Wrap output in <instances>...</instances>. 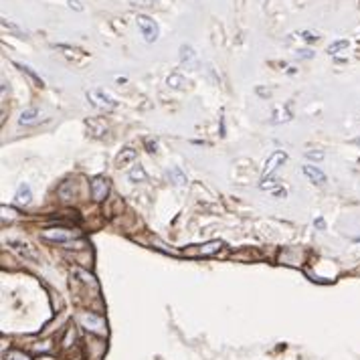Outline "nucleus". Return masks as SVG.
I'll use <instances>...</instances> for the list:
<instances>
[{
	"label": "nucleus",
	"mask_w": 360,
	"mask_h": 360,
	"mask_svg": "<svg viewBox=\"0 0 360 360\" xmlns=\"http://www.w3.org/2000/svg\"><path fill=\"white\" fill-rule=\"evenodd\" d=\"M136 24H138V29H140V33H142V37H144L146 43H154V41L158 39V24L154 22L150 16L138 14L136 16Z\"/></svg>",
	"instance_id": "nucleus-1"
},
{
	"label": "nucleus",
	"mask_w": 360,
	"mask_h": 360,
	"mask_svg": "<svg viewBox=\"0 0 360 360\" xmlns=\"http://www.w3.org/2000/svg\"><path fill=\"white\" fill-rule=\"evenodd\" d=\"M77 237H79V231H71V229H49L43 233V239L53 241V243H63V245H69Z\"/></svg>",
	"instance_id": "nucleus-2"
},
{
	"label": "nucleus",
	"mask_w": 360,
	"mask_h": 360,
	"mask_svg": "<svg viewBox=\"0 0 360 360\" xmlns=\"http://www.w3.org/2000/svg\"><path fill=\"white\" fill-rule=\"evenodd\" d=\"M87 99L91 101L95 108H101V110H114L118 106V101L110 93H106L104 89H91L87 93Z\"/></svg>",
	"instance_id": "nucleus-3"
},
{
	"label": "nucleus",
	"mask_w": 360,
	"mask_h": 360,
	"mask_svg": "<svg viewBox=\"0 0 360 360\" xmlns=\"http://www.w3.org/2000/svg\"><path fill=\"white\" fill-rule=\"evenodd\" d=\"M79 320H81V324H83L89 332H95V334H106V332H108V330H106V322H104V318L97 316V314L87 312V314H81V316H79Z\"/></svg>",
	"instance_id": "nucleus-4"
},
{
	"label": "nucleus",
	"mask_w": 360,
	"mask_h": 360,
	"mask_svg": "<svg viewBox=\"0 0 360 360\" xmlns=\"http://www.w3.org/2000/svg\"><path fill=\"white\" fill-rule=\"evenodd\" d=\"M108 192H110V182H108L104 176H95V178L91 180V196H93V200H95V202L106 200Z\"/></svg>",
	"instance_id": "nucleus-5"
},
{
	"label": "nucleus",
	"mask_w": 360,
	"mask_h": 360,
	"mask_svg": "<svg viewBox=\"0 0 360 360\" xmlns=\"http://www.w3.org/2000/svg\"><path fill=\"white\" fill-rule=\"evenodd\" d=\"M286 158H288V154L286 152H281V150H277V152H273L271 156L267 158V162H265V166H263V178L267 176V174H271L281 162H286Z\"/></svg>",
	"instance_id": "nucleus-6"
},
{
	"label": "nucleus",
	"mask_w": 360,
	"mask_h": 360,
	"mask_svg": "<svg viewBox=\"0 0 360 360\" xmlns=\"http://www.w3.org/2000/svg\"><path fill=\"white\" fill-rule=\"evenodd\" d=\"M10 247L20 255V257H24L27 261H37L39 257H37V253L31 249V245H27V243H22V241H10Z\"/></svg>",
	"instance_id": "nucleus-7"
},
{
	"label": "nucleus",
	"mask_w": 360,
	"mask_h": 360,
	"mask_svg": "<svg viewBox=\"0 0 360 360\" xmlns=\"http://www.w3.org/2000/svg\"><path fill=\"white\" fill-rule=\"evenodd\" d=\"M301 172L312 180V182H316V184H324L326 182V174L320 170V168H316V166H303L301 168Z\"/></svg>",
	"instance_id": "nucleus-8"
},
{
	"label": "nucleus",
	"mask_w": 360,
	"mask_h": 360,
	"mask_svg": "<svg viewBox=\"0 0 360 360\" xmlns=\"http://www.w3.org/2000/svg\"><path fill=\"white\" fill-rule=\"evenodd\" d=\"M39 118H41V112L35 110V108H31V110H24V112L20 114L18 123H20V125H33V123L39 121Z\"/></svg>",
	"instance_id": "nucleus-9"
},
{
	"label": "nucleus",
	"mask_w": 360,
	"mask_h": 360,
	"mask_svg": "<svg viewBox=\"0 0 360 360\" xmlns=\"http://www.w3.org/2000/svg\"><path fill=\"white\" fill-rule=\"evenodd\" d=\"M33 200V190H31V186L29 184H20L18 188H16V202L18 204H29Z\"/></svg>",
	"instance_id": "nucleus-10"
},
{
	"label": "nucleus",
	"mask_w": 360,
	"mask_h": 360,
	"mask_svg": "<svg viewBox=\"0 0 360 360\" xmlns=\"http://www.w3.org/2000/svg\"><path fill=\"white\" fill-rule=\"evenodd\" d=\"M168 178H170V182H174L176 186H184L186 182H188V178H186V174L180 170L178 166H174V168H170L168 170Z\"/></svg>",
	"instance_id": "nucleus-11"
},
{
	"label": "nucleus",
	"mask_w": 360,
	"mask_h": 360,
	"mask_svg": "<svg viewBox=\"0 0 360 360\" xmlns=\"http://www.w3.org/2000/svg\"><path fill=\"white\" fill-rule=\"evenodd\" d=\"M136 156H138V154H136V150H132V148H125V150L120 154V156H118L116 164H118L120 168H121V166H127L130 162H134V160H136Z\"/></svg>",
	"instance_id": "nucleus-12"
},
{
	"label": "nucleus",
	"mask_w": 360,
	"mask_h": 360,
	"mask_svg": "<svg viewBox=\"0 0 360 360\" xmlns=\"http://www.w3.org/2000/svg\"><path fill=\"white\" fill-rule=\"evenodd\" d=\"M2 29L4 31H8V33H12L14 37H18V39H24L27 37V31L24 29H20L18 24H14L12 20H8V18H2Z\"/></svg>",
	"instance_id": "nucleus-13"
},
{
	"label": "nucleus",
	"mask_w": 360,
	"mask_h": 360,
	"mask_svg": "<svg viewBox=\"0 0 360 360\" xmlns=\"http://www.w3.org/2000/svg\"><path fill=\"white\" fill-rule=\"evenodd\" d=\"M221 247H223L221 241H209V243H204V245L198 247V255H215Z\"/></svg>",
	"instance_id": "nucleus-14"
},
{
	"label": "nucleus",
	"mask_w": 360,
	"mask_h": 360,
	"mask_svg": "<svg viewBox=\"0 0 360 360\" xmlns=\"http://www.w3.org/2000/svg\"><path fill=\"white\" fill-rule=\"evenodd\" d=\"M194 57H196V53H194V49L190 45H182V47H180V61L190 63V61H194Z\"/></svg>",
	"instance_id": "nucleus-15"
},
{
	"label": "nucleus",
	"mask_w": 360,
	"mask_h": 360,
	"mask_svg": "<svg viewBox=\"0 0 360 360\" xmlns=\"http://www.w3.org/2000/svg\"><path fill=\"white\" fill-rule=\"evenodd\" d=\"M166 83L170 85V87H174V89H184V85H186V81H184V77L182 75H170L168 79H166Z\"/></svg>",
	"instance_id": "nucleus-16"
},
{
	"label": "nucleus",
	"mask_w": 360,
	"mask_h": 360,
	"mask_svg": "<svg viewBox=\"0 0 360 360\" xmlns=\"http://www.w3.org/2000/svg\"><path fill=\"white\" fill-rule=\"evenodd\" d=\"M344 49H348V41H346V39H342V41H334V43L328 47V53H330V55H338L340 51H344Z\"/></svg>",
	"instance_id": "nucleus-17"
},
{
	"label": "nucleus",
	"mask_w": 360,
	"mask_h": 360,
	"mask_svg": "<svg viewBox=\"0 0 360 360\" xmlns=\"http://www.w3.org/2000/svg\"><path fill=\"white\" fill-rule=\"evenodd\" d=\"M16 67H18L22 73H27V75L31 77V79H33V83H35L37 87H43V79H41V77H39V75H37V73H35L31 67H27V65H16Z\"/></svg>",
	"instance_id": "nucleus-18"
},
{
	"label": "nucleus",
	"mask_w": 360,
	"mask_h": 360,
	"mask_svg": "<svg viewBox=\"0 0 360 360\" xmlns=\"http://www.w3.org/2000/svg\"><path fill=\"white\" fill-rule=\"evenodd\" d=\"M127 176H130L132 182H142V180H146V178H148L142 166H136L134 170H130V174H127Z\"/></svg>",
	"instance_id": "nucleus-19"
},
{
	"label": "nucleus",
	"mask_w": 360,
	"mask_h": 360,
	"mask_svg": "<svg viewBox=\"0 0 360 360\" xmlns=\"http://www.w3.org/2000/svg\"><path fill=\"white\" fill-rule=\"evenodd\" d=\"M75 273H77V275H79V277H81V279H83V281H85V284H91V286H93V288H95V286H97V281H95V277H93V275H91V273H85V271H81V269H77V271H75Z\"/></svg>",
	"instance_id": "nucleus-20"
},
{
	"label": "nucleus",
	"mask_w": 360,
	"mask_h": 360,
	"mask_svg": "<svg viewBox=\"0 0 360 360\" xmlns=\"http://www.w3.org/2000/svg\"><path fill=\"white\" fill-rule=\"evenodd\" d=\"M6 360H31V356H27V354H22V352H16V350H12V352H8V354H6Z\"/></svg>",
	"instance_id": "nucleus-21"
},
{
	"label": "nucleus",
	"mask_w": 360,
	"mask_h": 360,
	"mask_svg": "<svg viewBox=\"0 0 360 360\" xmlns=\"http://www.w3.org/2000/svg\"><path fill=\"white\" fill-rule=\"evenodd\" d=\"M277 186V180H273V178H263L261 180V188L263 190H273Z\"/></svg>",
	"instance_id": "nucleus-22"
},
{
	"label": "nucleus",
	"mask_w": 360,
	"mask_h": 360,
	"mask_svg": "<svg viewBox=\"0 0 360 360\" xmlns=\"http://www.w3.org/2000/svg\"><path fill=\"white\" fill-rule=\"evenodd\" d=\"M301 39H303L305 43H316L320 37H318V35H314L312 31H303V33H301Z\"/></svg>",
	"instance_id": "nucleus-23"
},
{
	"label": "nucleus",
	"mask_w": 360,
	"mask_h": 360,
	"mask_svg": "<svg viewBox=\"0 0 360 360\" xmlns=\"http://www.w3.org/2000/svg\"><path fill=\"white\" fill-rule=\"evenodd\" d=\"M324 156H326L324 152H314V150L305 152V158H310V160H324Z\"/></svg>",
	"instance_id": "nucleus-24"
},
{
	"label": "nucleus",
	"mask_w": 360,
	"mask_h": 360,
	"mask_svg": "<svg viewBox=\"0 0 360 360\" xmlns=\"http://www.w3.org/2000/svg\"><path fill=\"white\" fill-rule=\"evenodd\" d=\"M130 2L134 6H154V2H156V0H130Z\"/></svg>",
	"instance_id": "nucleus-25"
},
{
	"label": "nucleus",
	"mask_w": 360,
	"mask_h": 360,
	"mask_svg": "<svg viewBox=\"0 0 360 360\" xmlns=\"http://www.w3.org/2000/svg\"><path fill=\"white\" fill-rule=\"evenodd\" d=\"M298 57H301V59H312L314 53H312L310 49H301V51H298Z\"/></svg>",
	"instance_id": "nucleus-26"
},
{
	"label": "nucleus",
	"mask_w": 360,
	"mask_h": 360,
	"mask_svg": "<svg viewBox=\"0 0 360 360\" xmlns=\"http://www.w3.org/2000/svg\"><path fill=\"white\" fill-rule=\"evenodd\" d=\"M67 4H69L71 8H75V10H79V12L83 10V6H81V2H79V0H69V2H67Z\"/></svg>",
	"instance_id": "nucleus-27"
},
{
	"label": "nucleus",
	"mask_w": 360,
	"mask_h": 360,
	"mask_svg": "<svg viewBox=\"0 0 360 360\" xmlns=\"http://www.w3.org/2000/svg\"><path fill=\"white\" fill-rule=\"evenodd\" d=\"M316 227H318V229H324V219H318V221H316Z\"/></svg>",
	"instance_id": "nucleus-28"
}]
</instances>
